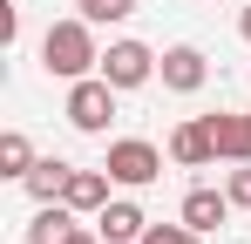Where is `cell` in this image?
I'll use <instances>...</instances> for the list:
<instances>
[{
    "label": "cell",
    "instance_id": "1",
    "mask_svg": "<svg viewBox=\"0 0 251 244\" xmlns=\"http://www.w3.org/2000/svg\"><path fill=\"white\" fill-rule=\"evenodd\" d=\"M41 68L54 81H82V75H95L102 68V48H95V21H54L41 34Z\"/></svg>",
    "mask_w": 251,
    "mask_h": 244
},
{
    "label": "cell",
    "instance_id": "2",
    "mask_svg": "<svg viewBox=\"0 0 251 244\" xmlns=\"http://www.w3.org/2000/svg\"><path fill=\"white\" fill-rule=\"evenodd\" d=\"M116 95H123V88L102 75V68L82 75V81H68V122H75L82 136H109V122H116Z\"/></svg>",
    "mask_w": 251,
    "mask_h": 244
},
{
    "label": "cell",
    "instance_id": "3",
    "mask_svg": "<svg viewBox=\"0 0 251 244\" xmlns=\"http://www.w3.org/2000/svg\"><path fill=\"white\" fill-rule=\"evenodd\" d=\"M123 190H150L156 176H163V149L156 143H143V136H123V143H109V163H102Z\"/></svg>",
    "mask_w": 251,
    "mask_h": 244
},
{
    "label": "cell",
    "instance_id": "4",
    "mask_svg": "<svg viewBox=\"0 0 251 244\" xmlns=\"http://www.w3.org/2000/svg\"><path fill=\"white\" fill-rule=\"evenodd\" d=\"M156 48H143V41H109V54H102V75L116 81V88H143V81H156Z\"/></svg>",
    "mask_w": 251,
    "mask_h": 244
},
{
    "label": "cell",
    "instance_id": "5",
    "mask_svg": "<svg viewBox=\"0 0 251 244\" xmlns=\"http://www.w3.org/2000/svg\"><path fill=\"white\" fill-rule=\"evenodd\" d=\"M156 75H163L170 95H197L210 81V61H204V48H190V41H176V48H163V61H156Z\"/></svg>",
    "mask_w": 251,
    "mask_h": 244
},
{
    "label": "cell",
    "instance_id": "6",
    "mask_svg": "<svg viewBox=\"0 0 251 244\" xmlns=\"http://www.w3.org/2000/svg\"><path fill=\"white\" fill-rule=\"evenodd\" d=\"M170 163H176V170H210V163H217V143H210V122L204 116L170 129Z\"/></svg>",
    "mask_w": 251,
    "mask_h": 244
},
{
    "label": "cell",
    "instance_id": "7",
    "mask_svg": "<svg viewBox=\"0 0 251 244\" xmlns=\"http://www.w3.org/2000/svg\"><path fill=\"white\" fill-rule=\"evenodd\" d=\"M95 231H102V244H143L150 217H143V203H129V197H109L102 210H95Z\"/></svg>",
    "mask_w": 251,
    "mask_h": 244
},
{
    "label": "cell",
    "instance_id": "8",
    "mask_svg": "<svg viewBox=\"0 0 251 244\" xmlns=\"http://www.w3.org/2000/svg\"><path fill=\"white\" fill-rule=\"evenodd\" d=\"M231 210H238V203H231V190H204V183H197V190H183V210H176V217H183L190 231H217Z\"/></svg>",
    "mask_w": 251,
    "mask_h": 244
},
{
    "label": "cell",
    "instance_id": "9",
    "mask_svg": "<svg viewBox=\"0 0 251 244\" xmlns=\"http://www.w3.org/2000/svg\"><path fill=\"white\" fill-rule=\"evenodd\" d=\"M210 122V143H217V156L224 163H251V116H204Z\"/></svg>",
    "mask_w": 251,
    "mask_h": 244
},
{
    "label": "cell",
    "instance_id": "10",
    "mask_svg": "<svg viewBox=\"0 0 251 244\" xmlns=\"http://www.w3.org/2000/svg\"><path fill=\"white\" fill-rule=\"evenodd\" d=\"M109 183H116L109 170H75V176H68V190H61V203H68V210H82V217H95V210L109 203Z\"/></svg>",
    "mask_w": 251,
    "mask_h": 244
},
{
    "label": "cell",
    "instance_id": "11",
    "mask_svg": "<svg viewBox=\"0 0 251 244\" xmlns=\"http://www.w3.org/2000/svg\"><path fill=\"white\" fill-rule=\"evenodd\" d=\"M68 176H75V163H61V156H41L21 183H27V197L34 203H61V190H68Z\"/></svg>",
    "mask_w": 251,
    "mask_h": 244
},
{
    "label": "cell",
    "instance_id": "12",
    "mask_svg": "<svg viewBox=\"0 0 251 244\" xmlns=\"http://www.w3.org/2000/svg\"><path fill=\"white\" fill-rule=\"evenodd\" d=\"M75 217H82V210H68V203H41L34 224H27V244H61L75 231Z\"/></svg>",
    "mask_w": 251,
    "mask_h": 244
},
{
    "label": "cell",
    "instance_id": "13",
    "mask_svg": "<svg viewBox=\"0 0 251 244\" xmlns=\"http://www.w3.org/2000/svg\"><path fill=\"white\" fill-rule=\"evenodd\" d=\"M34 163H41V156H34V143H27L21 129H7V136H0V176H14V183H21Z\"/></svg>",
    "mask_w": 251,
    "mask_h": 244
},
{
    "label": "cell",
    "instance_id": "14",
    "mask_svg": "<svg viewBox=\"0 0 251 244\" xmlns=\"http://www.w3.org/2000/svg\"><path fill=\"white\" fill-rule=\"evenodd\" d=\"M75 7H82V21H95V27H102V21H129L143 0H75Z\"/></svg>",
    "mask_w": 251,
    "mask_h": 244
},
{
    "label": "cell",
    "instance_id": "15",
    "mask_svg": "<svg viewBox=\"0 0 251 244\" xmlns=\"http://www.w3.org/2000/svg\"><path fill=\"white\" fill-rule=\"evenodd\" d=\"M143 244H204V231H190V224L176 217V224H150V231H143Z\"/></svg>",
    "mask_w": 251,
    "mask_h": 244
},
{
    "label": "cell",
    "instance_id": "16",
    "mask_svg": "<svg viewBox=\"0 0 251 244\" xmlns=\"http://www.w3.org/2000/svg\"><path fill=\"white\" fill-rule=\"evenodd\" d=\"M224 190H231V203H238V210H251V163H231Z\"/></svg>",
    "mask_w": 251,
    "mask_h": 244
},
{
    "label": "cell",
    "instance_id": "17",
    "mask_svg": "<svg viewBox=\"0 0 251 244\" xmlns=\"http://www.w3.org/2000/svg\"><path fill=\"white\" fill-rule=\"evenodd\" d=\"M21 34V7H14V0H0V41H14Z\"/></svg>",
    "mask_w": 251,
    "mask_h": 244
},
{
    "label": "cell",
    "instance_id": "18",
    "mask_svg": "<svg viewBox=\"0 0 251 244\" xmlns=\"http://www.w3.org/2000/svg\"><path fill=\"white\" fill-rule=\"evenodd\" d=\"M61 244H102V231H95V224H75V231H68Z\"/></svg>",
    "mask_w": 251,
    "mask_h": 244
},
{
    "label": "cell",
    "instance_id": "19",
    "mask_svg": "<svg viewBox=\"0 0 251 244\" xmlns=\"http://www.w3.org/2000/svg\"><path fill=\"white\" fill-rule=\"evenodd\" d=\"M238 34H245V41H251V7H245V14H238Z\"/></svg>",
    "mask_w": 251,
    "mask_h": 244
}]
</instances>
